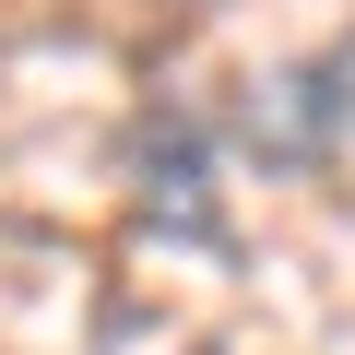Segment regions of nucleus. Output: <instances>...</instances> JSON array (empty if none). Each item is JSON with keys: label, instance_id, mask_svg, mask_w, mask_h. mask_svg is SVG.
I'll list each match as a JSON object with an SVG mask.
<instances>
[{"label": "nucleus", "instance_id": "f03ea898", "mask_svg": "<svg viewBox=\"0 0 355 355\" xmlns=\"http://www.w3.org/2000/svg\"><path fill=\"white\" fill-rule=\"evenodd\" d=\"M343 119H355V48H320L308 71L261 83V107H249V154H261V166H320V154L343 142Z\"/></svg>", "mask_w": 355, "mask_h": 355}, {"label": "nucleus", "instance_id": "f257e3e1", "mask_svg": "<svg viewBox=\"0 0 355 355\" xmlns=\"http://www.w3.org/2000/svg\"><path fill=\"white\" fill-rule=\"evenodd\" d=\"M130 190H142V225L190 237V249H225V214H214V130H202V119H142V130H130Z\"/></svg>", "mask_w": 355, "mask_h": 355}]
</instances>
